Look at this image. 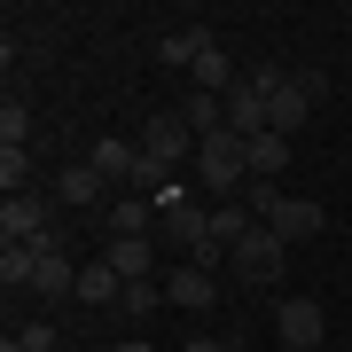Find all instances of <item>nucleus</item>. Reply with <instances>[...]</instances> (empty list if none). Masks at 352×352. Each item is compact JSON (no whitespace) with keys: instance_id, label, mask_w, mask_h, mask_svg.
<instances>
[{"instance_id":"nucleus-1","label":"nucleus","mask_w":352,"mask_h":352,"mask_svg":"<svg viewBox=\"0 0 352 352\" xmlns=\"http://www.w3.org/2000/svg\"><path fill=\"white\" fill-rule=\"evenodd\" d=\"M289 71H251V78H235V94H227V133H243V141H258V133H274L266 126V102H274V87H282Z\"/></svg>"},{"instance_id":"nucleus-2","label":"nucleus","mask_w":352,"mask_h":352,"mask_svg":"<svg viewBox=\"0 0 352 352\" xmlns=\"http://www.w3.org/2000/svg\"><path fill=\"white\" fill-rule=\"evenodd\" d=\"M157 227H164V243H180L188 258L204 251V243H212V212H204V204H196L188 188H180V180L157 196Z\"/></svg>"},{"instance_id":"nucleus-3","label":"nucleus","mask_w":352,"mask_h":352,"mask_svg":"<svg viewBox=\"0 0 352 352\" xmlns=\"http://www.w3.org/2000/svg\"><path fill=\"white\" fill-rule=\"evenodd\" d=\"M282 258H289V243L274 235V227H251V235L227 251V274H243L251 289H274L282 282Z\"/></svg>"},{"instance_id":"nucleus-4","label":"nucleus","mask_w":352,"mask_h":352,"mask_svg":"<svg viewBox=\"0 0 352 352\" xmlns=\"http://www.w3.org/2000/svg\"><path fill=\"white\" fill-rule=\"evenodd\" d=\"M274 344H282V352H314V344H329L321 298H282V305H274Z\"/></svg>"},{"instance_id":"nucleus-5","label":"nucleus","mask_w":352,"mask_h":352,"mask_svg":"<svg viewBox=\"0 0 352 352\" xmlns=\"http://www.w3.org/2000/svg\"><path fill=\"white\" fill-rule=\"evenodd\" d=\"M141 157H157L164 173H180V164L196 157V126H188L180 110H157L149 126H141Z\"/></svg>"},{"instance_id":"nucleus-6","label":"nucleus","mask_w":352,"mask_h":352,"mask_svg":"<svg viewBox=\"0 0 352 352\" xmlns=\"http://www.w3.org/2000/svg\"><path fill=\"white\" fill-rule=\"evenodd\" d=\"M0 235H8V243H47L55 235V204L47 196H8V204H0Z\"/></svg>"},{"instance_id":"nucleus-7","label":"nucleus","mask_w":352,"mask_h":352,"mask_svg":"<svg viewBox=\"0 0 352 352\" xmlns=\"http://www.w3.org/2000/svg\"><path fill=\"white\" fill-rule=\"evenodd\" d=\"M32 251H39V274H32V289H39V298H55V305H63V298H78V266H71V251H63V227H55L47 243H32Z\"/></svg>"},{"instance_id":"nucleus-8","label":"nucleus","mask_w":352,"mask_h":352,"mask_svg":"<svg viewBox=\"0 0 352 352\" xmlns=\"http://www.w3.org/2000/svg\"><path fill=\"white\" fill-rule=\"evenodd\" d=\"M55 204H78V212H110L118 196H110V180H102L87 157H71L63 173H55Z\"/></svg>"},{"instance_id":"nucleus-9","label":"nucleus","mask_w":352,"mask_h":352,"mask_svg":"<svg viewBox=\"0 0 352 352\" xmlns=\"http://www.w3.org/2000/svg\"><path fill=\"white\" fill-rule=\"evenodd\" d=\"M87 164L102 180H110V188H133V164H141V141H126V133H102L94 149H87Z\"/></svg>"},{"instance_id":"nucleus-10","label":"nucleus","mask_w":352,"mask_h":352,"mask_svg":"<svg viewBox=\"0 0 352 352\" xmlns=\"http://www.w3.org/2000/svg\"><path fill=\"white\" fill-rule=\"evenodd\" d=\"M219 282L204 274V266H180V274H164V305H180V314H212Z\"/></svg>"},{"instance_id":"nucleus-11","label":"nucleus","mask_w":352,"mask_h":352,"mask_svg":"<svg viewBox=\"0 0 352 352\" xmlns=\"http://www.w3.org/2000/svg\"><path fill=\"white\" fill-rule=\"evenodd\" d=\"M305 118H314V94H305V87H298V71H289L282 87H274V102H266V126H274V133L289 141V133L305 126Z\"/></svg>"},{"instance_id":"nucleus-12","label":"nucleus","mask_w":352,"mask_h":352,"mask_svg":"<svg viewBox=\"0 0 352 352\" xmlns=\"http://www.w3.org/2000/svg\"><path fill=\"white\" fill-rule=\"evenodd\" d=\"M266 227H274L282 243H314V235H321V204H314V196H282Z\"/></svg>"},{"instance_id":"nucleus-13","label":"nucleus","mask_w":352,"mask_h":352,"mask_svg":"<svg viewBox=\"0 0 352 352\" xmlns=\"http://www.w3.org/2000/svg\"><path fill=\"white\" fill-rule=\"evenodd\" d=\"M118 266L126 282H157V251H149V235H110V251H102Z\"/></svg>"},{"instance_id":"nucleus-14","label":"nucleus","mask_w":352,"mask_h":352,"mask_svg":"<svg viewBox=\"0 0 352 352\" xmlns=\"http://www.w3.org/2000/svg\"><path fill=\"white\" fill-rule=\"evenodd\" d=\"M118 298H126V274H118L110 258L78 266V305H118Z\"/></svg>"},{"instance_id":"nucleus-15","label":"nucleus","mask_w":352,"mask_h":352,"mask_svg":"<svg viewBox=\"0 0 352 352\" xmlns=\"http://www.w3.org/2000/svg\"><path fill=\"white\" fill-rule=\"evenodd\" d=\"M204 47H212V32H204V24L164 32V39H157V63H164V71H196V55H204Z\"/></svg>"},{"instance_id":"nucleus-16","label":"nucleus","mask_w":352,"mask_h":352,"mask_svg":"<svg viewBox=\"0 0 352 352\" xmlns=\"http://www.w3.org/2000/svg\"><path fill=\"white\" fill-rule=\"evenodd\" d=\"M251 227H258V219H251V204H243V196H235V204H212V243H219V251H235Z\"/></svg>"},{"instance_id":"nucleus-17","label":"nucleus","mask_w":352,"mask_h":352,"mask_svg":"<svg viewBox=\"0 0 352 352\" xmlns=\"http://www.w3.org/2000/svg\"><path fill=\"white\" fill-rule=\"evenodd\" d=\"M243 149H251V180H282V164H289L282 133H258V141H243Z\"/></svg>"},{"instance_id":"nucleus-18","label":"nucleus","mask_w":352,"mask_h":352,"mask_svg":"<svg viewBox=\"0 0 352 352\" xmlns=\"http://www.w3.org/2000/svg\"><path fill=\"white\" fill-rule=\"evenodd\" d=\"M32 274H39V251H32V243H0V282H8V289H32Z\"/></svg>"},{"instance_id":"nucleus-19","label":"nucleus","mask_w":352,"mask_h":352,"mask_svg":"<svg viewBox=\"0 0 352 352\" xmlns=\"http://www.w3.org/2000/svg\"><path fill=\"white\" fill-rule=\"evenodd\" d=\"M149 212H157L149 196H118V204H110L102 219H110V235H141V227H149Z\"/></svg>"},{"instance_id":"nucleus-20","label":"nucleus","mask_w":352,"mask_h":352,"mask_svg":"<svg viewBox=\"0 0 352 352\" xmlns=\"http://www.w3.org/2000/svg\"><path fill=\"white\" fill-rule=\"evenodd\" d=\"M24 141H32V110H24V102H0V149H24Z\"/></svg>"},{"instance_id":"nucleus-21","label":"nucleus","mask_w":352,"mask_h":352,"mask_svg":"<svg viewBox=\"0 0 352 352\" xmlns=\"http://www.w3.org/2000/svg\"><path fill=\"white\" fill-rule=\"evenodd\" d=\"M118 305H126L133 321H149L157 305H164V282H126V298H118Z\"/></svg>"},{"instance_id":"nucleus-22","label":"nucleus","mask_w":352,"mask_h":352,"mask_svg":"<svg viewBox=\"0 0 352 352\" xmlns=\"http://www.w3.org/2000/svg\"><path fill=\"white\" fill-rule=\"evenodd\" d=\"M24 180H32V149H0V188L24 196Z\"/></svg>"},{"instance_id":"nucleus-23","label":"nucleus","mask_w":352,"mask_h":352,"mask_svg":"<svg viewBox=\"0 0 352 352\" xmlns=\"http://www.w3.org/2000/svg\"><path fill=\"white\" fill-rule=\"evenodd\" d=\"M243 204H251V219L266 227V219H274V204H282V188H274V180H251V188H243Z\"/></svg>"},{"instance_id":"nucleus-24","label":"nucleus","mask_w":352,"mask_h":352,"mask_svg":"<svg viewBox=\"0 0 352 352\" xmlns=\"http://www.w3.org/2000/svg\"><path fill=\"white\" fill-rule=\"evenodd\" d=\"M16 337H24V352H55V329H47V321H32V329H16Z\"/></svg>"},{"instance_id":"nucleus-25","label":"nucleus","mask_w":352,"mask_h":352,"mask_svg":"<svg viewBox=\"0 0 352 352\" xmlns=\"http://www.w3.org/2000/svg\"><path fill=\"white\" fill-rule=\"evenodd\" d=\"M180 352H235V344H227V337H188Z\"/></svg>"},{"instance_id":"nucleus-26","label":"nucleus","mask_w":352,"mask_h":352,"mask_svg":"<svg viewBox=\"0 0 352 352\" xmlns=\"http://www.w3.org/2000/svg\"><path fill=\"white\" fill-rule=\"evenodd\" d=\"M110 352H157V344H149V337H118Z\"/></svg>"},{"instance_id":"nucleus-27","label":"nucleus","mask_w":352,"mask_h":352,"mask_svg":"<svg viewBox=\"0 0 352 352\" xmlns=\"http://www.w3.org/2000/svg\"><path fill=\"white\" fill-rule=\"evenodd\" d=\"M0 352H24V337H8V344H0Z\"/></svg>"},{"instance_id":"nucleus-28","label":"nucleus","mask_w":352,"mask_h":352,"mask_svg":"<svg viewBox=\"0 0 352 352\" xmlns=\"http://www.w3.org/2000/svg\"><path fill=\"white\" fill-rule=\"evenodd\" d=\"M314 352H337V344H314Z\"/></svg>"},{"instance_id":"nucleus-29","label":"nucleus","mask_w":352,"mask_h":352,"mask_svg":"<svg viewBox=\"0 0 352 352\" xmlns=\"http://www.w3.org/2000/svg\"><path fill=\"white\" fill-rule=\"evenodd\" d=\"M266 352H282V344H266Z\"/></svg>"}]
</instances>
